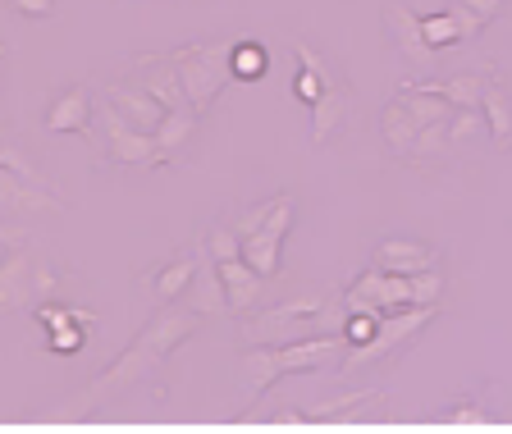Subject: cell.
<instances>
[{
	"label": "cell",
	"mask_w": 512,
	"mask_h": 434,
	"mask_svg": "<svg viewBox=\"0 0 512 434\" xmlns=\"http://www.w3.org/2000/svg\"><path fill=\"white\" fill-rule=\"evenodd\" d=\"M183 302H188L197 316H224V311H229V293H224V279H220V261H215L211 252L202 256V265H197V275H192Z\"/></svg>",
	"instance_id": "16"
},
{
	"label": "cell",
	"mask_w": 512,
	"mask_h": 434,
	"mask_svg": "<svg viewBox=\"0 0 512 434\" xmlns=\"http://www.w3.org/2000/svg\"><path fill=\"white\" fill-rule=\"evenodd\" d=\"M348 361V339L343 334H311L298 343H275V348H247L243 375H247V398L270 393L284 375H311L325 366Z\"/></svg>",
	"instance_id": "3"
},
{
	"label": "cell",
	"mask_w": 512,
	"mask_h": 434,
	"mask_svg": "<svg viewBox=\"0 0 512 434\" xmlns=\"http://www.w3.org/2000/svg\"><path fill=\"white\" fill-rule=\"evenodd\" d=\"M206 252H211L215 261H234V256H243V238H238L234 224H211V229H206Z\"/></svg>",
	"instance_id": "28"
},
{
	"label": "cell",
	"mask_w": 512,
	"mask_h": 434,
	"mask_svg": "<svg viewBox=\"0 0 512 434\" xmlns=\"http://www.w3.org/2000/svg\"><path fill=\"white\" fill-rule=\"evenodd\" d=\"M494 69H458L448 78H421L426 87H435L439 96H448L458 110H480V96H485V83H490Z\"/></svg>",
	"instance_id": "20"
},
{
	"label": "cell",
	"mask_w": 512,
	"mask_h": 434,
	"mask_svg": "<svg viewBox=\"0 0 512 434\" xmlns=\"http://www.w3.org/2000/svg\"><path fill=\"white\" fill-rule=\"evenodd\" d=\"M87 119H92V96H87V87H64L51 101V110H46V128H51V133H83Z\"/></svg>",
	"instance_id": "21"
},
{
	"label": "cell",
	"mask_w": 512,
	"mask_h": 434,
	"mask_svg": "<svg viewBox=\"0 0 512 434\" xmlns=\"http://www.w3.org/2000/svg\"><path fill=\"white\" fill-rule=\"evenodd\" d=\"M348 106H352V92L343 78H334L325 92H320V101L311 106V142H330L334 133L343 128V119H348Z\"/></svg>",
	"instance_id": "17"
},
{
	"label": "cell",
	"mask_w": 512,
	"mask_h": 434,
	"mask_svg": "<svg viewBox=\"0 0 512 434\" xmlns=\"http://www.w3.org/2000/svg\"><path fill=\"white\" fill-rule=\"evenodd\" d=\"M197 119H202V115H197L192 106L188 110H170V115H165V124L156 128V142L174 156L179 147H188V142H192V133H197Z\"/></svg>",
	"instance_id": "25"
},
{
	"label": "cell",
	"mask_w": 512,
	"mask_h": 434,
	"mask_svg": "<svg viewBox=\"0 0 512 434\" xmlns=\"http://www.w3.org/2000/svg\"><path fill=\"white\" fill-rule=\"evenodd\" d=\"M78 325H83V320H64V325L46 329V348L60 352V357H74V352H83L87 329H78Z\"/></svg>",
	"instance_id": "29"
},
{
	"label": "cell",
	"mask_w": 512,
	"mask_h": 434,
	"mask_svg": "<svg viewBox=\"0 0 512 434\" xmlns=\"http://www.w3.org/2000/svg\"><path fill=\"white\" fill-rule=\"evenodd\" d=\"M467 5H471V10H476V14H480V19H485V23H490L494 14H499V10H508L512 0H467Z\"/></svg>",
	"instance_id": "33"
},
{
	"label": "cell",
	"mask_w": 512,
	"mask_h": 434,
	"mask_svg": "<svg viewBox=\"0 0 512 434\" xmlns=\"http://www.w3.org/2000/svg\"><path fill=\"white\" fill-rule=\"evenodd\" d=\"M439 320V302H426V307H398V311H384L380 329L366 348H352L348 352V366H380V361H394L398 352H407L430 325Z\"/></svg>",
	"instance_id": "5"
},
{
	"label": "cell",
	"mask_w": 512,
	"mask_h": 434,
	"mask_svg": "<svg viewBox=\"0 0 512 434\" xmlns=\"http://www.w3.org/2000/svg\"><path fill=\"white\" fill-rule=\"evenodd\" d=\"M183 74V92H188L192 110L206 115L215 106V96L224 92V83L234 78V42H188L174 51Z\"/></svg>",
	"instance_id": "4"
},
{
	"label": "cell",
	"mask_w": 512,
	"mask_h": 434,
	"mask_svg": "<svg viewBox=\"0 0 512 434\" xmlns=\"http://www.w3.org/2000/svg\"><path fill=\"white\" fill-rule=\"evenodd\" d=\"M421 32H426V42L435 46V51H448V46L467 42V37H462V23L453 19V10H439V14H421Z\"/></svg>",
	"instance_id": "26"
},
{
	"label": "cell",
	"mask_w": 512,
	"mask_h": 434,
	"mask_svg": "<svg viewBox=\"0 0 512 434\" xmlns=\"http://www.w3.org/2000/svg\"><path fill=\"white\" fill-rule=\"evenodd\" d=\"M412 284H416V307L444 297V275H439V270H421V275H412Z\"/></svg>",
	"instance_id": "31"
},
{
	"label": "cell",
	"mask_w": 512,
	"mask_h": 434,
	"mask_svg": "<svg viewBox=\"0 0 512 434\" xmlns=\"http://www.w3.org/2000/svg\"><path fill=\"white\" fill-rule=\"evenodd\" d=\"M220 279H224V293H229V311H252L256 297H261V284H266V275L252 261H243V256L220 261Z\"/></svg>",
	"instance_id": "18"
},
{
	"label": "cell",
	"mask_w": 512,
	"mask_h": 434,
	"mask_svg": "<svg viewBox=\"0 0 512 434\" xmlns=\"http://www.w3.org/2000/svg\"><path fill=\"white\" fill-rule=\"evenodd\" d=\"M343 293H298V297H284L275 307L256 311L252 320L243 325V339L247 348H275V343H298V339H311V334H334L343 329Z\"/></svg>",
	"instance_id": "2"
},
{
	"label": "cell",
	"mask_w": 512,
	"mask_h": 434,
	"mask_svg": "<svg viewBox=\"0 0 512 434\" xmlns=\"http://www.w3.org/2000/svg\"><path fill=\"white\" fill-rule=\"evenodd\" d=\"M480 138H490L485 115L480 110H453V119H448V147H467V142H480Z\"/></svg>",
	"instance_id": "27"
},
{
	"label": "cell",
	"mask_w": 512,
	"mask_h": 434,
	"mask_svg": "<svg viewBox=\"0 0 512 434\" xmlns=\"http://www.w3.org/2000/svg\"><path fill=\"white\" fill-rule=\"evenodd\" d=\"M101 96H106L110 106H115L133 128H142V133H156V128L165 124V115H170V106H165V101H156V96H151L138 78H115V83L101 87Z\"/></svg>",
	"instance_id": "12"
},
{
	"label": "cell",
	"mask_w": 512,
	"mask_h": 434,
	"mask_svg": "<svg viewBox=\"0 0 512 434\" xmlns=\"http://www.w3.org/2000/svg\"><path fill=\"white\" fill-rule=\"evenodd\" d=\"M380 138L394 156H412V142L421 138V124H416L412 110L403 106V96H394V101L380 110Z\"/></svg>",
	"instance_id": "22"
},
{
	"label": "cell",
	"mask_w": 512,
	"mask_h": 434,
	"mask_svg": "<svg viewBox=\"0 0 512 434\" xmlns=\"http://www.w3.org/2000/svg\"><path fill=\"white\" fill-rule=\"evenodd\" d=\"M270 69V51L261 42H252V37H243V42H234V78L238 83H261Z\"/></svg>",
	"instance_id": "24"
},
{
	"label": "cell",
	"mask_w": 512,
	"mask_h": 434,
	"mask_svg": "<svg viewBox=\"0 0 512 434\" xmlns=\"http://www.w3.org/2000/svg\"><path fill=\"white\" fill-rule=\"evenodd\" d=\"M133 74L128 78H138L142 87H147L156 101H165L170 110H188L192 101H188V92H183V74H179V60H174V51L170 55H133Z\"/></svg>",
	"instance_id": "14"
},
{
	"label": "cell",
	"mask_w": 512,
	"mask_h": 434,
	"mask_svg": "<svg viewBox=\"0 0 512 434\" xmlns=\"http://www.w3.org/2000/svg\"><path fill=\"white\" fill-rule=\"evenodd\" d=\"M96 115H101V124H106V151L115 156V165H165V160H170V151L156 142V133L133 128L110 101H101Z\"/></svg>",
	"instance_id": "9"
},
{
	"label": "cell",
	"mask_w": 512,
	"mask_h": 434,
	"mask_svg": "<svg viewBox=\"0 0 512 434\" xmlns=\"http://www.w3.org/2000/svg\"><path fill=\"white\" fill-rule=\"evenodd\" d=\"M288 229H293V197H288V192H279V197H275V211H270L266 220H261L243 238V261H252L266 279H275L279 265H284V238H288Z\"/></svg>",
	"instance_id": "8"
},
{
	"label": "cell",
	"mask_w": 512,
	"mask_h": 434,
	"mask_svg": "<svg viewBox=\"0 0 512 434\" xmlns=\"http://www.w3.org/2000/svg\"><path fill=\"white\" fill-rule=\"evenodd\" d=\"M51 288H55V275L42 256L19 252V247L5 256V270H0V307L5 311L42 307V297L51 293Z\"/></svg>",
	"instance_id": "6"
},
{
	"label": "cell",
	"mask_w": 512,
	"mask_h": 434,
	"mask_svg": "<svg viewBox=\"0 0 512 434\" xmlns=\"http://www.w3.org/2000/svg\"><path fill=\"white\" fill-rule=\"evenodd\" d=\"M202 256H206V243L179 247V252L165 256V261H160L151 275H142V288L151 293V302H156V307H170V302H179V297L188 293V284H192V275H197Z\"/></svg>",
	"instance_id": "11"
},
{
	"label": "cell",
	"mask_w": 512,
	"mask_h": 434,
	"mask_svg": "<svg viewBox=\"0 0 512 434\" xmlns=\"http://www.w3.org/2000/svg\"><path fill=\"white\" fill-rule=\"evenodd\" d=\"M371 265H380L389 275H421V270H439V252L430 243H416V238H384Z\"/></svg>",
	"instance_id": "15"
},
{
	"label": "cell",
	"mask_w": 512,
	"mask_h": 434,
	"mask_svg": "<svg viewBox=\"0 0 512 434\" xmlns=\"http://www.w3.org/2000/svg\"><path fill=\"white\" fill-rule=\"evenodd\" d=\"M384 28H389L398 55L412 64L416 74H435V55L439 51L426 42V32H421V14H412L403 0H398V5H389V10H384Z\"/></svg>",
	"instance_id": "13"
},
{
	"label": "cell",
	"mask_w": 512,
	"mask_h": 434,
	"mask_svg": "<svg viewBox=\"0 0 512 434\" xmlns=\"http://www.w3.org/2000/svg\"><path fill=\"white\" fill-rule=\"evenodd\" d=\"M480 115H485V124H490V142H494V147H508V142H512V101H508V87H503L499 74H490V83H485Z\"/></svg>",
	"instance_id": "23"
},
{
	"label": "cell",
	"mask_w": 512,
	"mask_h": 434,
	"mask_svg": "<svg viewBox=\"0 0 512 434\" xmlns=\"http://www.w3.org/2000/svg\"><path fill=\"white\" fill-rule=\"evenodd\" d=\"M0 206L5 220H42V215H60L64 202L51 192L46 179H28V174L0 170Z\"/></svg>",
	"instance_id": "10"
},
{
	"label": "cell",
	"mask_w": 512,
	"mask_h": 434,
	"mask_svg": "<svg viewBox=\"0 0 512 434\" xmlns=\"http://www.w3.org/2000/svg\"><path fill=\"white\" fill-rule=\"evenodd\" d=\"M375 329H380V311H348L343 339H348V348H366L375 339Z\"/></svg>",
	"instance_id": "30"
},
{
	"label": "cell",
	"mask_w": 512,
	"mask_h": 434,
	"mask_svg": "<svg viewBox=\"0 0 512 434\" xmlns=\"http://www.w3.org/2000/svg\"><path fill=\"white\" fill-rule=\"evenodd\" d=\"M293 55H298V74H293V96H298L302 106H316V101H320V92H325V87H330L339 74H334L330 64L320 60V55L311 51L307 42H298V46H293Z\"/></svg>",
	"instance_id": "19"
},
{
	"label": "cell",
	"mask_w": 512,
	"mask_h": 434,
	"mask_svg": "<svg viewBox=\"0 0 512 434\" xmlns=\"http://www.w3.org/2000/svg\"><path fill=\"white\" fill-rule=\"evenodd\" d=\"M19 14H28V19H51L55 14V0H10Z\"/></svg>",
	"instance_id": "32"
},
{
	"label": "cell",
	"mask_w": 512,
	"mask_h": 434,
	"mask_svg": "<svg viewBox=\"0 0 512 434\" xmlns=\"http://www.w3.org/2000/svg\"><path fill=\"white\" fill-rule=\"evenodd\" d=\"M197 311L188 307V302H170V307H160L156 316L147 320V325L138 329V339L128 343L124 352H119L115 361H110L106 371L96 375L92 384L83 389V398H101V393H119L128 389V384H138L147 380L151 371H156L160 361L170 357L174 348H183V343L197 334Z\"/></svg>",
	"instance_id": "1"
},
{
	"label": "cell",
	"mask_w": 512,
	"mask_h": 434,
	"mask_svg": "<svg viewBox=\"0 0 512 434\" xmlns=\"http://www.w3.org/2000/svg\"><path fill=\"white\" fill-rule=\"evenodd\" d=\"M348 311H398V307H416V284L412 275H389L380 265H371L366 275H357L343 293Z\"/></svg>",
	"instance_id": "7"
}]
</instances>
